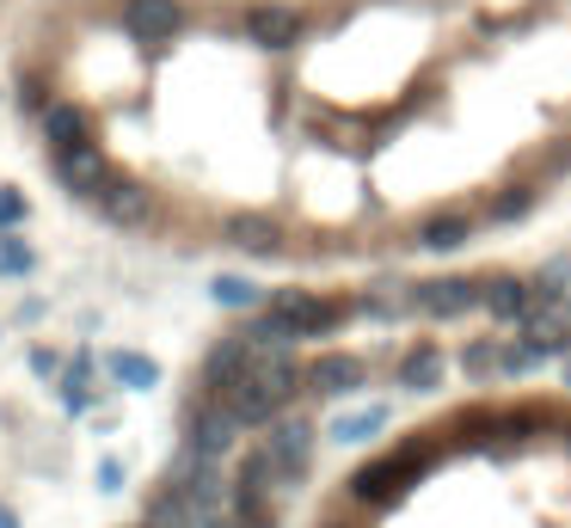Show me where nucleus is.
<instances>
[{
    "label": "nucleus",
    "mask_w": 571,
    "mask_h": 528,
    "mask_svg": "<svg viewBox=\"0 0 571 528\" xmlns=\"http://www.w3.org/2000/svg\"><path fill=\"white\" fill-rule=\"evenodd\" d=\"M387 430V406H357V412H345V418H333V443H369V436H381Z\"/></svg>",
    "instance_id": "412c9836"
},
{
    "label": "nucleus",
    "mask_w": 571,
    "mask_h": 528,
    "mask_svg": "<svg viewBox=\"0 0 571 528\" xmlns=\"http://www.w3.org/2000/svg\"><path fill=\"white\" fill-rule=\"evenodd\" d=\"M118 486H123V461L105 455V461H99V491H118Z\"/></svg>",
    "instance_id": "c756f323"
},
{
    "label": "nucleus",
    "mask_w": 571,
    "mask_h": 528,
    "mask_svg": "<svg viewBox=\"0 0 571 528\" xmlns=\"http://www.w3.org/2000/svg\"><path fill=\"white\" fill-rule=\"evenodd\" d=\"M253 363H258V344L246 338V326H239V332H227V338H215V344H210V357H203V369H197L203 394H215V399H222L227 387L239 382V375L253 369Z\"/></svg>",
    "instance_id": "0eeeda50"
},
{
    "label": "nucleus",
    "mask_w": 571,
    "mask_h": 528,
    "mask_svg": "<svg viewBox=\"0 0 571 528\" xmlns=\"http://www.w3.org/2000/svg\"><path fill=\"white\" fill-rule=\"evenodd\" d=\"M302 375H307V363H295V351H258V363L239 375L234 387H227L222 406L234 412L246 430H258V424L283 418V412L295 406V394H302Z\"/></svg>",
    "instance_id": "f257e3e1"
},
{
    "label": "nucleus",
    "mask_w": 571,
    "mask_h": 528,
    "mask_svg": "<svg viewBox=\"0 0 571 528\" xmlns=\"http://www.w3.org/2000/svg\"><path fill=\"white\" fill-rule=\"evenodd\" d=\"M222 234H227V246H239V252H277V246H283V227L271 222L265 210H239V215H227Z\"/></svg>",
    "instance_id": "f3484780"
},
{
    "label": "nucleus",
    "mask_w": 571,
    "mask_h": 528,
    "mask_svg": "<svg viewBox=\"0 0 571 528\" xmlns=\"http://www.w3.org/2000/svg\"><path fill=\"white\" fill-rule=\"evenodd\" d=\"M541 363H547L541 344H529L522 332H517V338H498V375H534Z\"/></svg>",
    "instance_id": "b1692460"
},
{
    "label": "nucleus",
    "mask_w": 571,
    "mask_h": 528,
    "mask_svg": "<svg viewBox=\"0 0 571 528\" xmlns=\"http://www.w3.org/2000/svg\"><path fill=\"white\" fill-rule=\"evenodd\" d=\"M31 271H38V252L19 240V227H7V234H0V277L19 283V277H31Z\"/></svg>",
    "instance_id": "a878e982"
},
{
    "label": "nucleus",
    "mask_w": 571,
    "mask_h": 528,
    "mask_svg": "<svg viewBox=\"0 0 571 528\" xmlns=\"http://www.w3.org/2000/svg\"><path fill=\"white\" fill-rule=\"evenodd\" d=\"M517 332H522L529 344H541V357L553 363V357H565V351H571V307L559 302V295H547V302L534 307V314L522 319Z\"/></svg>",
    "instance_id": "ddd939ff"
},
{
    "label": "nucleus",
    "mask_w": 571,
    "mask_h": 528,
    "mask_svg": "<svg viewBox=\"0 0 571 528\" xmlns=\"http://www.w3.org/2000/svg\"><path fill=\"white\" fill-rule=\"evenodd\" d=\"M179 26H185V7L179 0H130L123 7V31L135 43H173Z\"/></svg>",
    "instance_id": "f8f14e48"
},
{
    "label": "nucleus",
    "mask_w": 571,
    "mask_h": 528,
    "mask_svg": "<svg viewBox=\"0 0 571 528\" xmlns=\"http://www.w3.org/2000/svg\"><path fill=\"white\" fill-rule=\"evenodd\" d=\"M239 430H246V424H239L215 394H197V399H191V412H185V449H197V455H210V461H222V455H234Z\"/></svg>",
    "instance_id": "39448f33"
},
{
    "label": "nucleus",
    "mask_w": 571,
    "mask_h": 528,
    "mask_svg": "<svg viewBox=\"0 0 571 528\" xmlns=\"http://www.w3.org/2000/svg\"><path fill=\"white\" fill-rule=\"evenodd\" d=\"M210 302L227 307V314H258V307H265V290H258L253 277H234V271H227V277L210 283Z\"/></svg>",
    "instance_id": "aec40b11"
},
{
    "label": "nucleus",
    "mask_w": 571,
    "mask_h": 528,
    "mask_svg": "<svg viewBox=\"0 0 571 528\" xmlns=\"http://www.w3.org/2000/svg\"><path fill=\"white\" fill-rule=\"evenodd\" d=\"M319 528H350V522H319Z\"/></svg>",
    "instance_id": "2f4dec72"
},
{
    "label": "nucleus",
    "mask_w": 571,
    "mask_h": 528,
    "mask_svg": "<svg viewBox=\"0 0 571 528\" xmlns=\"http://www.w3.org/2000/svg\"><path fill=\"white\" fill-rule=\"evenodd\" d=\"M442 375H449V357H442L430 338H418L406 357H399V369H394V382L406 387V394H437L442 387Z\"/></svg>",
    "instance_id": "2eb2a0df"
},
{
    "label": "nucleus",
    "mask_w": 571,
    "mask_h": 528,
    "mask_svg": "<svg viewBox=\"0 0 571 528\" xmlns=\"http://www.w3.org/2000/svg\"><path fill=\"white\" fill-rule=\"evenodd\" d=\"M265 314L289 332V344H307V338H333L338 319H345V307L326 302V295H314V290H271Z\"/></svg>",
    "instance_id": "f03ea898"
},
{
    "label": "nucleus",
    "mask_w": 571,
    "mask_h": 528,
    "mask_svg": "<svg viewBox=\"0 0 571 528\" xmlns=\"http://www.w3.org/2000/svg\"><path fill=\"white\" fill-rule=\"evenodd\" d=\"M55 394H62V406H68V412H93V399H99V394H93V363L80 357L74 369H62Z\"/></svg>",
    "instance_id": "5701e85b"
},
{
    "label": "nucleus",
    "mask_w": 571,
    "mask_h": 528,
    "mask_svg": "<svg viewBox=\"0 0 571 528\" xmlns=\"http://www.w3.org/2000/svg\"><path fill=\"white\" fill-rule=\"evenodd\" d=\"M529 210H534V197H529V191H517V197H498L492 215H498V222H510V215H529Z\"/></svg>",
    "instance_id": "c85d7f7f"
},
{
    "label": "nucleus",
    "mask_w": 571,
    "mask_h": 528,
    "mask_svg": "<svg viewBox=\"0 0 571 528\" xmlns=\"http://www.w3.org/2000/svg\"><path fill=\"white\" fill-rule=\"evenodd\" d=\"M93 203L99 215H105L111 227H142L147 215H154V197H147V185H135V179H123V172H111L105 185L93 191Z\"/></svg>",
    "instance_id": "1a4fd4ad"
},
{
    "label": "nucleus",
    "mask_w": 571,
    "mask_h": 528,
    "mask_svg": "<svg viewBox=\"0 0 571 528\" xmlns=\"http://www.w3.org/2000/svg\"><path fill=\"white\" fill-rule=\"evenodd\" d=\"M302 387H307V394H319V399H350V394L369 387V363H363L357 351H319V357L307 363Z\"/></svg>",
    "instance_id": "423d86ee"
},
{
    "label": "nucleus",
    "mask_w": 571,
    "mask_h": 528,
    "mask_svg": "<svg viewBox=\"0 0 571 528\" xmlns=\"http://www.w3.org/2000/svg\"><path fill=\"white\" fill-rule=\"evenodd\" d=\"M307 19L295 13V7H283V0H258V7H246V38L265 43V50H289L295 38H302Z\"/></svg>",
    "instance_id": "4468645a"
},
{
    "label": "nucleus",
    "mask_w": 571,
    "mask_h": 528,
    "mask_svg": "<svg viewBox=\"0 0 571 528\" xmlns=\"http://www.w3.org/2000/svg\"><path fill=\"white\" fill-rule=\"evenodd\" d=\"M0 528H19V510H13V504H0Z\"/></svg>",
    "instance_id": "7c9ffc66"
},
{
    "label": "nucleus",
    "mask_w": 571,
    "mask_h": 528,
    "mask_svg": "<svg viewBox=\"0 0 571 528\" xmlns=\"http://www.w3.org/2000/svg\"><path fill=\"white\" fill-rule=\"evenodd\" d=\"M479 290H486V295H479V307H486L498 326H522V319L547 302V295L534 290V277H486Z\"/></svg>",
    "instance_id": "9d476101"
},
{
    "label": "nucleus",
    "mask_w": 571,
    "mask_h": 528,
    "mask_svg": "<svg viewBox=\"0 0 571 528\" xmlns=\"http://www.w3.org/2000/svg\"><path fill=\"white\" fill-rule=\"evenodd\" d=\"M99 369H105L123 394H147V387H160V363L142 357V351H105V357H99Z\"/></svg>",
    "instance_id": "a211bd4d"
},
{
    "label": "nucleus",
    "mask_w": 571,
    "mask_h": 528,
    "mask_svg": "<svg viewBox=\"0 0 571 528\" xmlns=\"http://www.w3.org/2000/svg\"><path fill=\"white\" fill-rule=\"evenodd\" d=\"M26 197H19V191L13 185H0V234H7V227H19V222H26Z\"/></svg>",
    "instance_id": "cd10ccee"
},
{
    "label": "nucleus",
    "mask_w": 571,
    "mask_h": 528,
    "mask_svg": "<svg viewBox=\"0 0 571 528\" xmlns=\"http://www.w3.org/2000/svg\"><path fill=\"white\" fill-rule=\"evenodd\" d=\"M31 375H38V382H62V351H50V344H31Z\"/></svg>",
    "instance_id": "bb28decb"
},
{
    "label": "nucleus",
    "mask_w": 571,
    "mask_h": 528,
    "mask_svg": "<svg viewBox=\"0 0 571 528\" xmlns=\"http://www.w3.org/2000/svg\"><path fill=\"white\" fill-rule=\"evenodd\" d=\"M479 295L486 290L467 283V277H437V283H412V290H406V307L425 314V319H461L479 307Z\"/></svg>",
    "instance_id": "6e6552de"
},
{
    "label": "nucleus",
    "mask_w": 571,
    "mask_h": 528,
    "mask_svg": "<svg viewBox=\"0 0 571 528\" xmlns=\"http://www.w3.org/2000/svg\"><path fill=\"white\" fill-rule=\"evenodd\" d=\"M50 172L62 179V191H74V197H93V191L111 179V160H105V148H99V142H80V148L50 154Z\"/></svg>",
    "instance_id": "9b49d317"
},
{
    "label": "nucleus",
    "mask_w": 571,
    "mask_h": 528,
    "mask_svg": "<svg viewBox=\"0 0 571 528\" xmlns=\"http://www.w3.org/2000/svg\"><path fill=\"white\" fill-rule=\"evenodd\" d=\"M425 461H430V449H425V443L381 455V461H369V467H357V474H350V498H357V504H394L406 486H418L412 474H418Z\"/></svg>",
    "instance_id": "7ed1b4c3"
},
{
    "label": "nucleus",
    "mask_w": 571,
    "mask_h": 528,
    "mask_svg": "<svg viewBox=\"0 0 571 528\" xmlns=\"http://www.w3.org/2000/svg\"><path fill=\"white\" fill-rule=\"evenodd\" d=\"M43 142H50V154L80 148V142H93V123H86V111H80V105L50 99V105H43Z\"/></svg>",
    "instance_id": "dca6fc26"
},
{
    "label": "nucleus",
    "mask_w": 571,
    "mask_h": 528,
    "mask_svg": "<svg viewBox=\"0 0 571 528\" xmlns=\"http://www.w3.org/2000/svg\"><path fill=\"white\" fill-rule=\"evenodd\" d=\"M467 234H473V215L467 210H430L425 222H418V246H430V252L467 246Z\"/></svg>",
    "instance_id": "6ab92c4d"
},
{
    "label": "nucleus",
    "mask_w": 571,
    "mask_h": 528,
    "mask_svg": "<svg viewBox=\"0 0 571 528\" xmlns=\"http://www.w3.org/2000/svg\"><path fill=\"white\" fill-rule=\"evenodd\" d=\"M265 455H271V467H277V486H302L307 479V467H314V424L307 418H289V412H283V418H271L265 424Z\"/></svg>",
    "instance_id": "20e7f679"
},
{
    "label": "nucleus",
    "mask_w": 571,
    "mask_h": 528,
    "mask_svg": "<svg viewBox=\"0 0 571 528\" xmlns=\"http://www.w3.org/2000/svg\"><path fill=\"white\" fill-rule=\"evenodd\" d=\"M142 522H147V528H191V504L179 498L173 486H160L154 498L142 504Z\"/></svg>",
    "instance_id": "4be33fe9"
},
{
    "label": "nucleus",
    "mask_w": 571,
    "mask_h": 528,
    "mask_svg": "<svg viewBox=\"0 0 571 528\" xmlns=\"http://www.w3.org/2000/svg\"><path fill=\"white\" fill-rule=\"evenodd\" d=\"M455 363H461L467 382H492V375H498V338H467Z\"/></svg>",
    "instance_id": "393cba45"
}]
</instances>
